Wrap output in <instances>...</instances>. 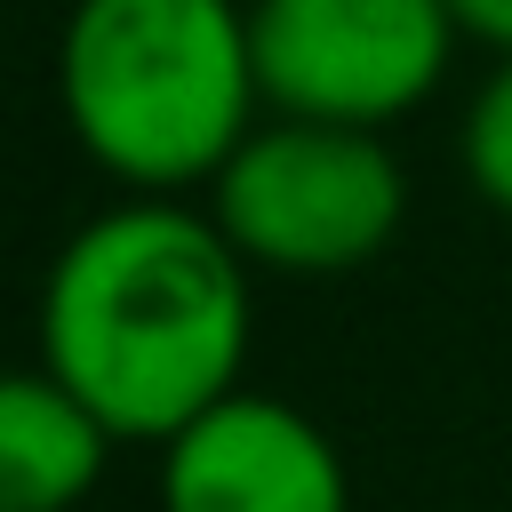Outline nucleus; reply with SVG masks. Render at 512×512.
Returning a JSON list of instances; mask_svg holds the SVG:
<instances>
[{"instance_id":"f257e3e1","label":"nucleus","mask_w":512,"mask_h":512,"mask_svg":"<svg viewBox=\"0 0 512 512\" xmlns=\"http://www.w3.org/2000/svg\"><path fill=\"white\" fill-rule=\"evenodd\" d=\"M256 264L208 208L176 192H128L96 208L40 280L32 344L112 440L160 448L200 408L240 392L256 336Z\"/></svg>"},{"instance_id":"f03ea898","label":"nucleus","mask_w":512,"mask_h":512,"mask_svg":"<svg viewBox=\"0 0 512 512\" xmlns=\"http://www.w3.org/2000/svg\"><path fill=\"white\" fill-rule=\"evenodd\" d=\"M72 144L120 192H208L264 120L240 0H72L56 40Z\"/></svg>"},{"instance_id":"7ed1b4c3","label":"nucleus","mask_w":512,"mask_h":512,"mask_svg":"<svg viewBox=\"0 0 512 512\" xmlns=\"http://www.w3.org/2000/svg\"><path fill=\"white\" fill-rule=\"evenodd\" d=\"M208 216L256 272H352L408 224V168L384 128L264 112L208 184Z\"/></svg>"},{"instance_id":"20e7f679","label":"nucleus","mask_w":512,"mask_h":512,"mask_svg":"<svg viewBox=\"0 0 512 512\" xmlns=\"http://www.w3.org/2000/svg\"><path fill=\"white\" fill-rule=\"evenodd\" d=\"M448 0H248V48L264 112L392 128L456 56Z\"/></svg>"},{"instance_id":"39448f33","label":"nucleus","mask_w":512,"mask_h":512,"mask_svg":"<svg viewBox=\"0 0 512 512\" xmlns=\"http://www.w3.org/2000/svg\"><path fill=\"white\" fill-rule=\"evenodd\" d=\"M160 512H352V480L320 416L240 384L160 440Z\"/></svg>"},{"instance_id":"423d86ee","label":"nucleus","mask_w":512,"mask_h":512,"mask_svg":"<svg viewBox=\"0 0 512 512\" xmlns=\"http://www.w3.org/2000/svg\"><path fill=\"white\" fill-rule=\"evenodd\" d=\"M112 448L120 440L56 368H0V512H80Z\"/></svg>"},{"instance_id":"0eeeda50","label":"nucleus","mask_w":512,"mask_h":512,"mask_svg":"<svg viewBox=\"0 0 512 512\" xmlns=\"http://www.w3.org/2000/svg\"><path fill=\"white\" fill-rule=\"evenodd\" d=\"M456 152H464V184H472L496 216H512V56H496V72L472 88Z\"/></svg>"},{"instance_id":"6e6552de","label":"nucleus","mask_w":512,"mask_h":512,"mask_svg":"<svg viewBox=\"0 0 512 512\" xmlns=\"http://www.w3.org/2000/svg\"><path fill=\"white\" fill-rule=\"evenodd\" d=\"M448 16H456V32L480 40L488 56H512V0H448Z\"/></svg>"}]
</instances>
